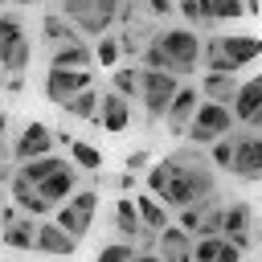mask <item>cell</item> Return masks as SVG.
<instances>
[{"label":"cell","instance_id":"25","mask_svg":"<svg viewBox=\"0 0 262 262\" xmlns=\"http://www.w3.org/2000/svg\"><path fill=\"white\" fill-rule=\"evenodd\" d=\"M115 229H119L123 242H139L143 233H151V229H143V221H139L131 196H119V201H115Z\"/></svg>","mask_w":262,"mask_h":262},{"label":"cell","instance_id":"10","mask_svg":"<svg viewBox=\"0 0 262 262\" xmlns=\"http://www.w3.org/2000/svg\"><path fill=\"white\" fill-rule=\"evenodd\" d=\"M53 143H57V131H53L49 123L33 119V123H25V131L8 143V156H12L16 164H25V160H37V156L53 151Z\"/></svg>","mask_w":262,"mask_h":262},{"label":"cell","instance_id":"22","mask_svg":"<svg viewBox=\"0 0 262 262\" xmlns=\"http://www.w3.org/2000/svg\"><path fill=\"white\" fill-rule=\"evenodd\" d=\"M192 262H242V250L233 242H225L221 233L192 237Z\"/></svg>","mask_w":262,"mask_h":262},{"label":"cell","instance_id":"8","mask_svg":"<svg viewBox=\"0 0 262 262\" xmlns=\"http://www.w3.org/2000/svg\"><path fill=\"white\" fill-rule=\"evenodd\" d=\"M176 12L188 20V29H217L221 20L246 16L242 0H176Z\"/></svg>","mask_w":262,"mask_h":262},{"label":"cell","instance_id":"34","mask_svg":"<svg viewBox=\"0 0 262 262\" xmlns=\"http://www.w3.org/2000/svg\"><path fill=\"white\" fill-rule=\"evenodd\" d=\"M94 61H102V66H119V37L102 33V41L94 45Z\"/></svg>","mask_w":262,"mask_h":262},{"label":"cell","instance_id":"5","mask_svg":"<svg viewBox=\"0 0 262 262\" xmlns=\"http://www.w3.org/2000/svg\"><path fill=\"white\" fill-rule=\"evenodd\" d=\"M225 131H233V111H229L225 102H209V98L196 102V111H192V119H188V127H184L188 143H196V147H209V143L221 139Z\"/></svg>","mask_w":262,"mask_h":262},{"label":"cell","instance_id":"31","mask_svg":"<svg viewBox=\"0 0 262 262\" xmlns=\"http://www.w3.org/2000/svg\"><path fill=\"white\" fill-rule=\"evenodd\" d=\"M41 33H45V45H49V49H53V45H61V41H70V37H82L66 16H45Z\"/></svg>","mask_w":262,"mask_h":262},{"label":"cell","instance_id":"1","mask_svg":"<svg viewBox=\"0 0 262 262\" xmlns=\"http://www.w3.org/2000/svg\"><path fill=\"white\" fill-rule=\"evenodd\" d=\"M147 192L156 201H164L172 213L184 209V205H196V201H209L217 196V172L205 156V147H180L164 160H156L147 168Z\"/></svg>","mask_w":262,"mask_h":262},{"label":"cell","instance_id":"35","mask_svg":"<svg viewBox=\"0 0 262 262\" xmlns=\"http://www.w3.org/2000/svg\"><path fill=\"white\" fill-rule=\"evenodd\" d=\"M147 164H151V156H147V151H143V147H139V151H131V156H127V172H131V176H135V172H147Z\"/></svg>","mask_w":262,"mask_h":262},{"label":"cell","instance_id":"19","mask_svg":"<svg viewBox=\"0 0 262 262\" xmlns=\"http://www.w3.org/2000/svg\"><path fill=\"white\" fill-rule=\"evenodd\" d=\"M196 102H201V90H196V86H180V90L172 94V102H168V111H164V123H168L172 135H184V127H188Z\"/></svg>","mask_w":262,"mask_h":262},{"label":"cell","instance_id":"15","mask_svg":"<svg viewBox=\"0 0 262 262\" xmlns=\"http://www.w3.org/2000/svg\"><path fill=\"white\" fill-rule=\"evenodd\" d=\"M33 250H41V254H49V258H74L78 237H70L57 221H41V225H37V237H33Z\"/></svg>","mask_w":262,"mask_h":262},{"label":"cell","instance_id":"36","mask_svg":"<svg viewBox=\"0 0 262 262\" xmlns=\"http://www.w3.org/2000/svg\"><path fill=\"white\" fill-rule=\"evenodd\" d=\"M143 4H147L151 16H172L176 12V0H143Z\"/></svg>","mask_w":262,"mask_h":262},{"label":"cell","instance_id":"11","mask_svg":"<svg viewBox=\"0 0 262 262\" xmlns=\"http://www.w3.org/2000/svg\"><path fill=\"white\" fill-rule=\"evenodd\" d=\"M221 237L233 242L242 254L250 250V242H254V209H250V201H229L221 209Z\"/></svg>","mask_w":262,"mask_h":262},{"label":"cell","instance_id":"24","mask_svg":"<svg viewBox=\"0 0 262 262\" xmlns=\"http://www.w3.org/2000/svg\"><path fill=\"white\" fill-rule=\"evenodd\" d=\"M131 201H135V213H139V221H143V229H151V233H160V229H164V225L172 221V217H168L172 209H168L164 201H156L151 192H135Z\"/></svg>","mask_w":262,"mask_h":262},{"label":"cell","instance_id":"7","mask_svg":"<svg viewBox=\"0 0 262 262\" xmlns=\"http://www.w3.org/2000/svg\"><path fill=\"white\" fill-rule=\"evenodd\" d=\"M94 213H98V192L94 188H74L61 205H57V213H53V221L70 233V237H86L90 233V225H94Z\"/></svg>","mask_w":262,"mask_h":262},{"label":"cell","instance_id":"29","mask_svg":"<svg viewBox=\"0 0 262 262\" xmlns=\"http://www.w3.org/2000/svg\"><path fill=\"white\" fill-rule=\"evenodd\" d=\"M66 147H70V164H74V168H86V172H102V151H98L94 143H86V139H70Z\"/></svg>","mask_w":262,"mask_h":262},{"label":"cell","instance_id":"18","mask_svg":"<svg viewBox=\"0 0 262 262\" xmlns=\"http://www.w3.org/2000/svg\"><path fill=\"white\" fill-rule=\"evenodd\" d=\"M94 123H102V131H111V135L127 131V123H131V98H123L119 90H106L98 98V119Z\"/></svg>","mask_w":262,"mask_h":262},{"label":"cell","instance_id":"33","mask_svg":"<svg viewBox=\"0 0 262 262\" xmlns=\"http://www.w3.org/2000/svg\"><path fill=\"white\" fill-rule=\"evenodd\" d=\"M131 254H135V242H123L119 237V242H106L94 262H131Z\"/></svg>","mask_w":262,"mask_h":262},{"label":"cell","instance_id":"6","mask_svg":"<svg viewBox=\"0 0 262 262\" xmlns=\"http://www.w3.org/2000/svg\"><path fill=\"white\" fill-rule=\"evenodd\" d=\"M176 90H180V78H176V74H168V70H147V66H143V70H139V102H143V119H147V123H160Z\"/></svg>","mask_w":262,"mask_h":262},{"label":"cell","instance_id":"44","mask_svg":"<svg viewBox=\"0 0 262 262\" xmlns=\"http://www.w3.org/2000/svg\"><path fill=\"white\" fill-rule=\"evenodd\" d=\"M0 205H4V184H0Z\"/></svg>","mask_w":262,"mask_h":262},{"label":"cell","instance_id":"26","mask_svg":"<svg viewBox=\"0 0 262 262\" xmlns=\"http://www.w3.org/2000/svg\"><path fill=\"white\" fill-rule=\"evenodd\" d=\"M33 237H37V217H16L8 225H0V242L8 250H33Z\"/></svg>","mask_w":262,"mask_h":262},{"label":"cell","instance_id":"28","mask_svg":"<svg viewBox=\"0 0 262 262\" xmlns=\"http://www.w3.org/2000/svg\"><path fill=\"white\" fill-rule=\"evenodd\" d=\"M61 164H66V160H61L57 151H45V156H37V160H25V164H20V168H12V172H16V176H25L29 184H37V180H45L53 168H61Z\"/></svg>","mask_w":262,"mask_h":262},{"label":"cell","instance_id":"20","mask_svg":"<svg viewBox=\"0 0 262 262\" xmlns=\"http://www.w3.org/2000/svg\"><path fill=\"white\" fill-rule=\"evenodd\" d=\"M74 188H78V168H74L70 160H66L61 168H53L45 180H37V192H41V196H45L53 209H57V205H61V201H66Z\"/></svg>","mask_w":262,"mask_h":262},{"label":"cell","instance_id":"9","mask_svg":"<svg viewBox=\"0 0 262 262\" xmlns=\"http://www.w3.org/2000/svg\"><path fill=\"white\" fill-rule=\"evenodd\" d=\"M229 176H237L242 184H258L262 180V135L258 131H233V156H229Z\"/></svg>","mask_w":262,"mask_h":262},{"label":"cell","instance_id":"43","mask_svg":"<svg viewBox=\"0 0 262 262\" xmlns=\"http://www.w3.org/2000/svg\"><path fill=\"white\" fill-rule=\"evenodd\" d=\"M12 4H33V0H12Z\"/></svg>","mask_w":262,"mask_h":262},{"label":"cell","instance_id":"41","mask_svg":"<svg viewBox=\"0 0 262 262\" xmlns=\"http://www.w3.org/2000/svg\"><path fill=\"white\" fill-rule=\"evenodd\" d=\"M250 131H258V135H262V111L254 115V123H250Z\"/></svg>","mask_w":262,"mask_h":262},{"label":"cell","instance_id":"30","mask_svg":"<svg viewBox=\"0 0 262 262\" xmlns=\"http://www.w3.org/2000/svg\"><path fill=\"white\" fill-rule=\"evenodd\" d=\"M221 209H225V201H217V196L201 201V221H196V233H192V237H213V233H221Z\"/></svg>","mask_w":262,"mask_h":262},{"label":"cell","instance_id":"17","mask_svg":"<svg viewBox=\"0 0 262 262\" xmlns=\"http://www.w3.org/2000/svg\"><path fill=\"white\" fill-rule=\"evenodd\" d=\"M90 61H94V45H86V37H70L49 49V66L57 70H90Z\"/></svg>","mask_w":262,"mask_h":262},{"label":"cell","instance_id":"2","mask_svg":"<svg viewBox=\"0 0 262 262\" xmlns=\"http://www.w3.org/2000/svg\"><path fill=\"white\" fill-rule=\"evenodd\" d=\"M143 66L147 70H168L176 78L196 74L201 66V37L188 25H168L160 33H151V41L143 45Z\"/></svg>","mask_w":262,"mask_h":262},{"label":"cell","instance_id":"14","mask_svg":"<svg viewBox=\"0 0 262 262\" xmlns=\"http://www.w3.org/2000/svg\"><path fill=\"white\" fill-rule=\"evenodd\" d=\"M156 254L164 262H192V233L180 229L176 221H168L160 233H156Z\"/></svg>","mask_w":262,"mask_h":262},{"label":"cell","instance_id":"27","mask_svg":"<svg viewBox=\"0 0 262 262\" xmlns=\"http://www.w3.org/2000/svg\"><path fill=\"white\" fill-rule=\"evenodd\" d=\"M98 98H102V94H98V90H94V82H90V86H82V90H78L61 111H66L70 119H90V123H94V119H98Z\"/></svg>","mask_w":262,"mask_h":262},{"label":"cell","instance_id":"13","mask_svg":"<svg viewBox=\"0 0 262 262\" xmlns=\"http://www.w3.org/2000/svg\"><path fill=\"white\" fill-rule=\"evenodd\" d=\"M229 111H233V123H242V127L254 123V115L262 111V74L237 82V90H233V98H229Z\"/></svg>","mask_w":262,"mask_h":262},{"label":"cell","instance_id":"3","mask_svg":"<svg viewBox=\"0 0 262 262\" xmlns=\"http://www.w3.org/2000/svg\"><path fill=\"white\" fill-rule=\"evenodd\" d=\"M61 16L86 33V37H102L111 33V25L119 20V0H61Z\"/></svg>","mask_w":262,"mask_h":262},{"label":"cell","instance_id":"16","mask_svg":"<svg viewBox=\"0 0 262 262\" xmlns=\"http://www.w3.org/2000/svg\"><path fill=\"white\" fill-rule=\"evenodd\" d=\"M217 49L242 70V66H250V61L262 57V37H254V33H221L217 37Z\"/></svg>","mask_w":262,"mask_h":262},{"label":"cell","instance_id":"42","mask_svg":"<svg viewBox=\"0 0 262 262\" xmlns=\"http://www.w3.org/2000/svg\"><path fill=\"white\" fill-rule=\"evenodd\" d=\"M4 78H8V74H4V70H0V86H4Z\"/></svg>","mask_w":262,"mask_h":262},{"label":"cell","instance_id":"12","mask_svg":"<svg viewBox=\"0 0 262 262\" xmlns=\"http://www.w3.org/2000/svg\"><path fill=\"white\" fill-rule=\"evenodd\" d=\"M82 86H90V70H57V66H49V74H45V98L53 106H66Z\"/></svg>","mask_w":262,"mask_h":262},{"label":"cell","instance_id":"23","mask_svg":"<svg viewBox=\"0 0 262 262\" xmlns=\"http://www.w3.org/2000/svg\"><path fill=\"white\" fill-rule=\"evenodd\" d=\"M237 74H217V70H205L201 74V98H209V102H225L229 106V98H233V90H237Z\"/></svg>","mask_w":262,"mask_h":262},{"label":"cell","instance_id":"37","mask_svg":"<svg viewBox=\"0 0 262 262\" xmlns=\"http://www.w3.org/2000/svg\"><path fill=\"white\" fill-rule=\"evenodd\" d=\"M0 160H8V115L0 111Z\"/></svg>","mask_w":262,"mask_h":262},{"label":"cell","instance_id":"40","mask_svg":"<svg viewBox=\"0 0 262 262\" xmlns=\"http://www.w3.org/2000/svg\"><path fill=\"white\" fill-rule=\"evenodd\" d=\"M246 4V16H258V0H242Z\"/></svg>","mask_w":262,"mask_h":262},{"label":"cell","instance_id":"38","mask_svg":"<svg viewBox=\"0 0 262 262\" xmlns=\"http://www.w3.org/2000/svg\"><path fill=\"white\" fill-rule=\"evenodd\" d=\"M131 262H164V258H160L156 250H135V254H131Z\"/></svg>","mask_w":262,"mask_h":262},{"label":"cell","instance_id":"32","mask_svg":"<svg viewBox=\"0 0 262 262\" xmlns=\"http://www.w3.org/2000/svg\"><path fill=\"white\" fill-rule=\"evenodd\" d=\"M111 90H119L123 98H139V70L135 66H119L115 74H111Z\"/></svg>","mask_w":262,"mask_h":262},{"label":"cell","instance_id":"39","mask_svg":"<svg viewBox=\"0 0 262 262\" xmlns=\"http://www.w3.org/2000/svg\"><path fill=\"white\" fill-rule=\"evenodd\" d=\"M8 180H12V168H8V160H0V184L8 188Z\"/></svg>","mask_w":262,"mask_h":262},{"label":"cell","instance_id":"21","mask_svg":"<svg viewBox=\"0 0 262 262\" xmlns=\"http://www.w3.org/2000/svg\"><path fill=\"white\" fill-rule=\"evenodd\" d=\"M8 196L16 201V209H20L25 217H45V213H53V205L37 192V184H29V180L16 176V172H12V180H8Z\"/></svg>","mask_w":262,"mask_h":262},{"label":"cell","instance_id":"4","mask_svg":"<svg viewBox=\"0 0 262 262\" xmlns=\"http://www.w3.org/2000/svg\"><path fill=\"white\" fill-rule=\"evenodd\" d=\"M29 57H33V41H29L25 20L16 12H4L0 16V70L4 74H25Z\"/></svg>","mask_w":262,"mask_h":262}]
</instances>
